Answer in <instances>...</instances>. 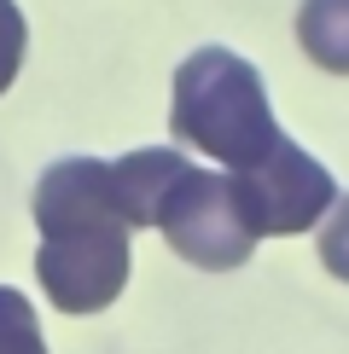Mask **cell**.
Returning a JSON list of instances; mask_svg holds the SVG:
<instances>
[{"label": "cell", "instance_id": "obj_1", "mask_svg": "<svg viewBox=\"0 0 349 354\" xmlns=\"http://www.w3.org/2000/svg\"><path fill=\"white\" fill-rule=\"evenodd\" d=\"M35 285L58 314H105L128 290L134 227L105 157H64L35 180Z\"/></svg>", "mask_w": 349, "mask_h": 354}, {"label": "cell", "instance_id": "obj_2", "mask_svg": "<svg viewBox=\"0 0 349 354\" xmlns=\"http://www.w3.org/2000/svg\"><path fill=\"white\" fill-rule=\"evenodd\" d=\"M169 128L181 145L215 157L222 169H244L280 145V122H274L256 64L227 47H198L174 70Z\"/></svg>", "mask_w": 349, "mask_h": 354}, {"label": "cell", "instance_id": "obj_3", "mask_svg": "<svg viewBox=\"0 0 349 354\" xmlns=\"http://www.w3.org/2000/svg\"><path fill=\"white\" fill-rule=\"evenodd\" d=\"M157 232L169 239V250L181 261H193L204 273H233L251 261L256 250V227L239 209V192H233L227 174L186 163L169 180V192L157 198Z\"/></svg>", "mask_w": 349, "mask_h": 354}, {"label": "cell", "instance_id": "obj_4", "mask_svg": "<svg viewBox=\"0 0 349 354\" xmlns=\"http://www.w3.org/2000/svg\"><path fill=\"white\" fill-rule=\"evenodd\" d=\"M233 192H239V209L256 227V239H291V232H309L314 221H326V209L338 203V180L326 174V163H314L297 140L274 145L268 157L244 169H227Z\"/></svg>", "mask_w": 349, "mask_h": 354}, {"label": "cell", "instance_id": "obj_5", "mask_svg": "<svg viewBox=\"0 0 349 354\" xmlns=\"http://www.w3.org/2000/svg\"><path fill=\"white\" fill-rule=\"evenodd\" d=\"M193 157L186 151H169V145H140V151L116 157V192H123V209H128V227H152L157 221V198L169 192V180L181 174Z\"/></svg>", "mask_w": 349, "mask_h": 354}, {"label": "cell", "instance_id": "obj_6", "mask_svg": "<svg viewBox=\"0 0 349 354\" xmlns=\"http://www.w3.org/2000/svg\"><path fill=\"white\" fill-rule=\"evenodd\" d=\"M297 47L332 76H349V0H303Z\"/></svg>", "mask_w": 349, "mask_h": 354}, {"label": "cell", "instance_id": "obj_7", "mask_svg": "<svg viewBox=\"0 0 349 354\" xmlns=\"http://www.w3.org/2000/svg\"><path fill=\"white\" fill-rule=\"evenodd\" d=\"M0 354H47L35 302L24 290H12V285H0Z\"/></svg>", "mask_w": 349, "mask_h": 354}, {"label": "cell", "instance_id": "obj_8", "mask_svg": "<svg viewBox=\"0 0 349 354\" xmlns=\"http://www.w3.org/2000/svg\"><path fill=\"white\" fill-rule=\"evenodd\" d=\"M314 244H320V268L349 285V198H343V192H338V203L326 209V221H320V239Z\"/></svg>", "mask_w": 349, "mask_h": 354}, {"label": "cell", "instance_id": "obj_9", "mask_svg": "<svg viewBox=\"0 0 349 354\" xmlns=\"http://www.w3.org/2000/svg\"><path fill=\"white\" fill-rule=\"evenodd\" d=\"M24 47H29V24H24L18 0H0V93L18 82V70H24Z\"/></svg>", "mask_w": 349, "mask_h": 354}]
</instances>
